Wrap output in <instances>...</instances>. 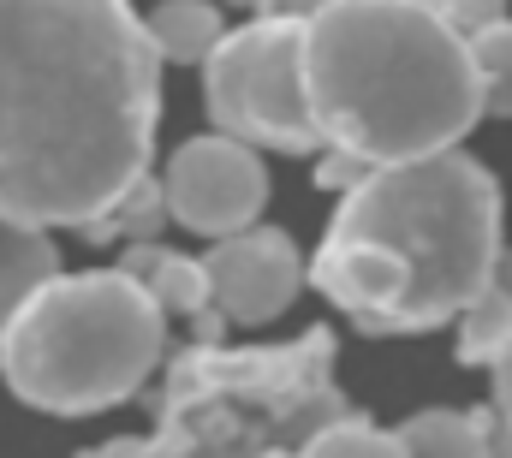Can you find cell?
<instances>
[{
    "label": "cell",
    "instance_id": "cell-10",
    "mask_svg": "<svg viewBox=\"0 0 512 458\" xmlns=\"http://www.w3.org/2000/svg\"><path fill=\"white\" fill-rule=\"evenodd\" d=\"M149 42L161 60H179V66H203L215 54V42L227 36L221 24V6L215 0H161L149 18H143Z\"/></svg>",
    "mask_w": 512,
    "mask_h": 458
},
{
    "label": "cell",
    "instance_id": "cell-9",
    "mask_svg": "<svg viewBox=\"0 0 512 458\" xmlns=\"http://www.w3.org/2000/svg\"><path fill=\"white\" fill-rule=\"evenodd\" d=\"M459 357L465 363H501V357H512V250L495 256L483 292L459 316Z\"/></svg>",
    "mask_w": 512,
    "mask_h": 458
},
{
    "label": "cell",
    "instance_id": "cell-1",
    "mask_svg": "<svg viewBox=\"0 0 512 458\" xmlns=\"http://www.w3.org/2000/svg\"><path fill=\"white\" fill-rule=\"evenodd\" d=\"M161 54L131 0H0V221L102 227L149 173Z\"/></svg>",
    "mask_w": 512,
    "mask_h": 458
},
{
    "label": "cell",
    "instance_id": "cell-13",
    "mask_svg": "<svg viewBox=\"0 0 512 458\" xmlns=\"http://www.w3.org/2000/svg\"><path fill=\"white\" fill-rule=\"evenodd\" d=\"M298 458H405L399 429H370V423H328L322 435H310V447Z\"/></svg>",
    "mask_w": 512,
    "mask_h": 458
},
{
    "label": "cell",
    "instance_id": "cell-16",
    "mask_svg": "<svg viewBox=\"0 0 512 458\" xmlns=\"http://www.w3.org/2000/svg\"><path fill=\"white\" fill-rule=\"evenodd\" d=\"M495 369V405H489V435H495V458H512V357L489 363Z\"/></svg>",
    "mask_w": 512,
    "mask_h": 458
},
{
    "label": "cell",
    "instance_id": "cell-8",
    "mask_svg": "<svg viewBox=\"0 0 512 458\" xmlns=\"http://www.w3.org/2000/svg\"><path fill=\"white\" fill-rule=\"evenodd\" d=\"M54 274H60V250H54L48 232L0 221V334Z\"/></svg>",
    "mask_w": 512,
    "mask_h": 458
},
{
    "label": "cell",
    "instance_id": "cell-3",
    "mask_svg": "<svg viewBox=\"0 0 512 458\" xmlns=\"http://www.w3.org/2000/svg\"><path fill=\"white\" fill-rule=\"evenodd\" d=\"M304 90L328 149L399 167L459 149L483 119L471 42L429 0H328L304 18Z\"/></svg>",
    "mask_w": 512,
    "mask_h": 458
},
{
    "label": "cell",
    "instance_id": "cell-15",
    "mask_svg": "<svg viewBox=\"0 0 512 458\" xmlns=\"http://www.w3.org/2000/svg\"><path fill=\"white\" fill-rule=\"evenodd\" d=\"M435 12H441V24L453 30V36H477V30H489V24H501L507 18V0H429Z\"/></svg>",
    "mask_w": 512,
    "mask_h": 458
},
{
    "label": "cell",
    "instance_id": "cell-18",
    "mask_svg": "<svg viewBox=\"0 0 512 458\" xmlns=\"http://www.w3.org/2000/svg\"><path fill=\"white\" fill-rule=\"evenodd\" d=\"M274 458H286V453H274Z\"/></svg>",
    "mask_w": 512,
    "mask_h": 458
},
{
    "label": "cell",
    "instance_id": "cell-17",
    "mask_svg": "<svg viewBox=\"0 0 512 458\" xmlns=\"http://www.w3.org/2000/svg\"><path fill=\"white\" fill-rule=\"evenodd\" d=\"M262 6H268V18H298V24H304V18H310L316 6H328V0H262Z\"/></svg>",
    "mask_w": 512,
    "mask_h": 458
},
{
    "label": "cell",
    "instance_id": "cell-4",
    "mask_svg": "<svg viewBox=\"0 0 512 458\" xmlns=\"http://www.w3.org/2000/svg\"><path fill=\"white\" fill-rule=\"evenodd\" d=\"M167 345V310L131 268L54 274L0 334L6 387L54 417H90L131 399Z\"/></svg>",
    "mask_w": 512,
    "mask_h": 458
},
{
    "label": "cell",
    "instance_id": "cell-2",
    "mask_svg": "<svg viewBox=\"0 0 512 458\" xmlns=\"http://www.w3.org/2000/svg\"><path fill=\"white\" fill-rule=\"evenodd\" d=\"M501 256V185L465 149L370 167L322 238L310 280L364 334L459 322Z\"/></svg>",
    "mask_w": 512,
    "mask_h": 458
},
{
    "label": "cell",
    "instance_id": "cell-14",
    "mask_svg": "<svg viewBox=\"0 0 512 458\" xmlns=\"http://www.w3.org/2000/svg\"><path fill=\"white\" fill-rule=\"evenodd\" d=\"M143 286H149V298H155L161 310H197V304L209 298L203 262H173V256H161V262H155V280H143Z\"/></svg>",
    "mask_w": 512,
    "mask_h": 458
},
{
    "label": "cell",
    "instance_id": "cell-12",
    "mask_svg": "<svg viewBox=\"0 0 512 458\" xmlns=\"http://www.w3.org/2000/svg\"><path fill=\"white\" fill-rule=\"evenodd\" d=\"M471 66H477V84H483V114L512 119V18L471 36Z\"/></svg>",
    "mask_w": 512,
    "mask_h": 458
},
{
    "label": "cell",
    "instance_id": "cell-11",
    "mask_svg": "<svg viewBox=\"0 0 512 458\" xmlns=\"http://www.w3.org/2000/svg\"><path fill=\"white\" fill-rule=\"evenodd\" d=\"M405 458H495L489 411H417L399 423Z\"/></svg>",
    "mask_w": 512,
    "mask_h": 458
},
{
    "label": "cell",
    "instance_id": "cell-5",
    "mask_svg": "<svg viewBox=\"0 0 512 458\" xmlns=\"http://www.w3.org/2000/svg\"><path fill=\"white\" fill-rule=\"evenodd\" d=\"M203 102L221 137H239L251 149L310 155L322 149V131L304 90V24L298 18H251L245 30L221 36L203 60Z\"/></svg>",
    "mask_w": 512,
    "mask_h": 458
},
{
    "label": "cell",
    "instance_id": "cell-6",
    "mask_svg": "<svg viewBox=\"0 0 512 458\" xmlns=\"http://www.w3.org/2000/svg\"><path fill=\"white\" fill-rule=\"evenodd\" d=\"M262 203H268L262 155L221 131L179 143L161 173V209L185 232H203V238H233V232L256 227Z\"/></svg>",
    "mask_w": 512,
    "mask_h": 458
},
{
    "label": "cell",
    "instance_id": "cell-7",
    "mask_svg": "<svg viewBox=\"0 0 512 458\" xmlns=\"http://www.w3.org/2000/svg\"><path fill=\"white\" fill-rule=\"evenodd\" d=\"M203 280H209V304L227 322H274L298 298L304 262L280 227H245L233 238H215V250L203 256Z\"/></svg>",
    "mask_w": 512,
    "mask_h": 458
}]
</instances>
